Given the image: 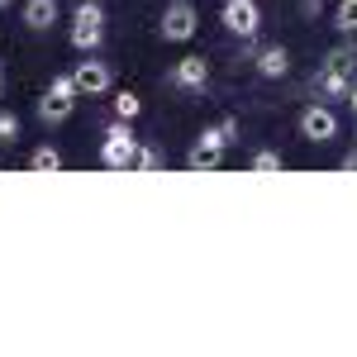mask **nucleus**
Returning a JSON list of instances; mask_svg holds the SVG:
<instances>
[{
	"instance_id": "obj_22",
	"label": "nucleus",
	"mask_w": 357,
	"mask_h": 357,
	"mask_svg": "<svg viewBox=\"0 0 357 357\" xmlns=\"http://www.w3.org/2000/svg\"><path fill=\"white\" fill-rule=\"evenodd\" d=\"M338 167H343V172H357V148H353V153H343V162H338Z\"/></svg>"
},
{
	"instance_id": "obj_2",
	"label": "nucleus",
	"mask_w": 357,
	"mask_h": 357,
	"mask_svg": "<svg viewBox=\"0 0 357 357\" xmlns=\"http://www.w3.org/2000/svg\"><path fill=\"white\" fill-rule=\"evenodd\" d=\"M72 48L77 53H96L100 48V38H105V10L96 5V0H82L77 5V15H72Z\"/></svg>"
},
{
	"instance_id": "obj_10",
	"label": "nucleus",
	"mask_w": 357,
	"mask_h": 357,
	"mask_svg": "<svg viewBox=\"0 0 357 357\" xmlns=\"http://www.w3.org/2000/svg\"><path fill=\"white\" fill-rule=\"evenodd\" d=\"M252 62H257V77H267V82H276V77H286V72H291V53H286L281 43L257 48V53H252Z\"/></svg>"
},
{
	"instance_id": "obj_15",
	"label": "nucleus",
	"mask_w": 357,
	"mask_h": 357,
	"mask_svg": "<svg viewBox=\"0 0 357 357\" xmlns=\"http://www.w3.org/2000/svg\"><path fill=\"white\" fill-rule=\"evenodd\" d=\"M29 167H33V172H62V153L43 143V148H33V153H29Z\"/></svg>"
},
{
	"instance_id": "obj_3",
	"label": "nucleus",
	"mask_w": 357,
	"mask_h": 357,
	"mask_svg": "<svg viewBox=\"0 0 357 357\" xmlns=\"http://www.w3.org/2000/svg\"><path fill=\"white\" fill-rule=\"evenodd\" d=\"M195 29H200V15H195L191 0H172L162 10V20H158V33H162L167 43H191Z\"/></svg>"
},
{
	"instance_id": "obj_12",
	"label": "nucleus",
	"mask_w": 357,
	"mask_h": 357,
	"mask_svg": "<svg viewBox=\"0 0 357 357\" xmlns=\"http://www.w3.org/2000/svg\"><path fill=\"white\" fill-rule=\"evenodd\" d=\"M57 0H24V10H20V20H24L29 29H53L57 24Z\"/></svg>"
},
{
	"instance_id": "obj_21",
	"label": "nucleus",
	"mask_w": 357,
	"mask_h": 357,
	"mask_svg": "<svg viewBox=\"0 0 357 357\" xmlns=\"http://www.w3.org/2000/svg\"><path fill=\"white\" fill-rule=\"evenodd\" d=\"M319 10H324V0H301V15H305V20H314Z\"/></svg>"
},
{
	"instance_id": "obj_24",
	"label": "nucleus",
	"mask_w": 357,
	"mask_h": 357,
	"mask_svg": "<svg viewBox=\"0 0 357 357\" xmlns=\"http://www.w3.org/2000/svg\"><path fill=\"white\" fill-rule=\"evenodd\" d=\"M10 5H15V0H0V10H10Z\"/></svg>"
},
{
	"instance_id": "obj_17",
	"label": "nucleus",
	"mask_w": 357,
	"mask_h": 357,
	"mask_svg": "<svg viewBox=\"0 0 357 357\" xmlns=\"http://www.w3.org/2000/svg\"><path fill=\"white\" fill-rule=\"evenodd\" d=\"M248 172H281V153L257 148V153H252V162H248Z\"/></svg>"
},
{
	"instance_id": "obj_23",
	"label": "nucleus",
	"mask_w": 357,
	"mask_h": 357,
	"mask_svg": "<svg viewBox=\"0 0 357 357\" xmlns=\"http://www.w3.org/2000/svg\"><path fill=\"white\" fill-rule=\"evenodd\" d=\"M348 105H353V114H357V82H353V91H348Z\"/></svg>"
},
{
	"instance_id": "obj_6",
	"label": "nucleus",
	"mask_w": 357,
	"mask_h": 357,
	"mask_svg": "<svg viewBox=\"0 0 357 357\" xmlns=\"http://www.w3.org/2000/svg\"><path fill=\"white\" fill-rule=\"evenodd\" d=\"M224 148H229V138L220 134V124L215 129H205V134L191 143V153H186V167L191 172H215V167L224 162Z\"/></svg>"
},
{
	"instance_id": "obj_11",
	"label": "nucleus",
	"mask_w": 357,
	"mask_h": 357,
	"mask_svg": "<svg viewBox=\"0 0 357 357\" xmlns=\"http://www.w3.org/2000/svg\"><path fill=\"white\" fill-rule=\"evenodd\" d=\"M353 82L357 77H343V72H333V67H319V72H314V91H319L324 100H348Z\"/></svg>"
},
{
	"instance_id": "obj_14",
	"label": "nucleus",
	"mask_w": 357,
	"mask_h": 357,
	"mask_svg": "<svg viewBox=\"0 0 357 357\" xmlns=\"http://www.w3.org/2000/svg\"><path fill=\"white\" fill-rule=\"evenodd\" d=\"M333 24H338V33H343V38H353V33H357V0H338Z\"/></svg>"
},
{
	"instance_id": "obj_18",
	"label": "nucleus",
	"mask_w": 357,
	"mask_h": 357,
	"mask_svg": "<svg viewBox=\"0 0 357 357\" xmlns=\"http://www.w3.org/2000/svg\"><path fill=\"white\" fill-rule=\"evenodd\" d=\"M20 134H24V124H20V114L0 110V143H20Z\"/></svg>"
},
{
	"instance_id": "obj_13",
	"label": "nucleus",
	"mask_w": 357,
	"mask_h": 357,
	"mask_svg": "<svg viewBox=\"0 0 357 357\" xmlns=\"http://www.w3.org/2000/svg\"><path fill=\"white\" fill-rule=\"evenodd\" d=\"M319 67H333V72H343V77H357V43L353 38H343L338 48H329L324 53V62Z\"/></svg>"
},
{
	"instance_id": "obj_19",
	"label": "nucleus",
	"mask_w": 357,
	"mask_h": 357,
	"mask_svg": "<svg viewBox=\"0 0 357 357\" xmlns=\"http://www.w3.org/2000/svg\"><path fill=\"white\" fill-rule=\"evenodd\" d=\"M134 172H162V153H158V148H138Z\"/></svg>"
},
{
	"instance_id": "obj_7",
	"label": "nucleus",
	"mask_w": 357,
	"mask_h": 357,
	"mask_svg": "<svg viewBox=\"0 0 357 357\" xmlns=\"http://www.w3.org/2000/svg\"><path fill=\"white\" fill-rule=\"evenodd\" d=\"M72 77H77V91H82V96H91V100H96V96H110V91H114L110 67H105V62H96L91 53H86V62H77V67H72Z\"/></svg>"
},
{
	"instance_id": "obj_1",
	"label": "nucleus",
	"mask_w": 357,
	"mask_h": 357,
	"mask_svg": "<svg viewBox=\"0 0 357 357\" xmlns=\"http://www.w3.org/2000/svg\"><path fill=\"white\" fill-rule=\"evenodd\" d=\"M134 158H138V138H134V124L114 114L105 124V138H100V162L110 172H134Z\"/></svg>"
},
{
	"instance_id": "obj_5",
	"label": "nucleus",
	"mask_w": 357,
	"mask_h": 357,
	"mask_svg": "<svg viewBox=\"0 0 357 357\" xmlns=\"http://www.w3.org/2000/svg\"><path fill=\"white\" fill-rule=\"evenodd\" d=\"M220 20H224V29H229L234 38H257V29H262V10H257V0H224Z\"/></svg>"
},
{
	"instance_id": "obj_25",
	"label": "nucleus",
	"mask_w": 357,
	"mask_h": 357,
	"mask_svg": "<svg viewBox=\"0 0 357 357\" xmlns=\"http://www.w3.org/2000/svg\"><path fill=\"white\" fill-rule=\"evenodd\" d=\"M0 96H5V72H0Z\"/></svg>"
},
{
	"instance_id": "obj_8",
	"label": "nucleus",
	"mask_w": 357,
	"mask_h": 357,
	"mask_svg": "<svg viewBox=\"0 0 357 357\" xmlns=\"http://www.w3.org/2000/svg\"><path fill=\"white\" fill-rule=\"evenodd\" d=\"M167 82L176 86V91H205L210 86V62L205 57H181V62H172V72H167Z\"/></svg>"
},
{
	"instance_id": "obj_4",
	"label": "nucleus",
	"mask_w": 357,
	"mask_h": 357,
	"mask_svg": "<svg viewBox=\"0 0 357 357\" xmlns=\"http://www.w3.org/2000/svg\"><path fill=\"white\" fill-rule=\"evenodd\" d=\"M301 138H310V143H333L338 138V114H333V105H324V100H314V105H305L301 110Z\"/></svg>"
},
{
	"instance_id": "obj_20",
	"label": "nucleus",
	"mask_w": 357,
	"mask_h": 357,
	"mask_svg": "<svg viewBox=\"0 0 357 357\" xmlns=\"http://www.w3.org/2000/svg\"><path fill=\"white\" fill-rule=\"evenodd\" d=\"M220 134L229 138V143H238V134H243V124H238V119L229 114V119H220Z\"/></svg>"
},
{
	"instance_id": "obj_9",
	"label": "nucleus",
	"mask_w": 357,
	"mask_h": 357,
	"mask_svg": "<svg viewBox=\"0 0 357 357\" xmlns=\"http://www.w3.org/2000/svg\"><path fill=\"white\" fill-rule=\"evenodd\" d=\"M77 100H82V96H67V91H53V86H48V96L38 100V119H43V124H67L72 110H77Z\"/></svg>"
},
{
	"instance_id": "obj_16",
	"label": "nucleus",
	"mask_w": 357,
	"mask_h": 357,
	"mask_svg": "<svg viewBox=\"0 0 357 357\" xmlns=\"http://www.w3.org/2000/svg\"><path fill=\"white\" fill-rule=\"evenodd\" d=\"M138 110H143V105H138L134 91H114V114H119V119H129V124H134Z\"/></svg>"
}]
</instances>
